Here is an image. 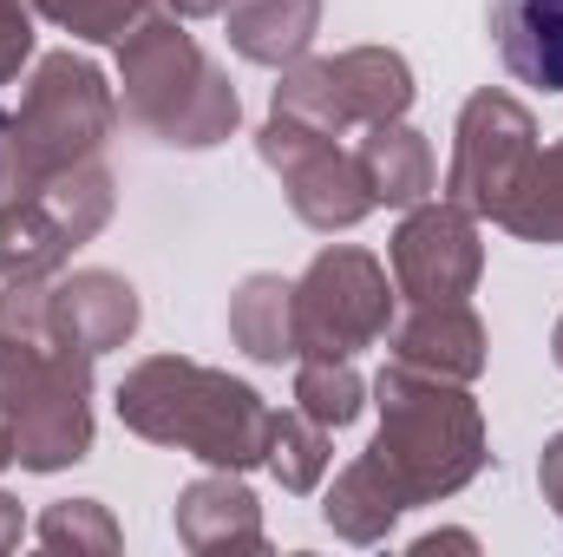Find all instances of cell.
<instances>
[{"mask_svg": "<svg viewBox=\"0 0 563 557\" xmlns=\"http://www.w3.org/2000/svg\"><path fill=\"white\" fill-rule=\"evenodd\" d=\"M0 414L26 472L92 452V354L53 328L40 282H0Z\"/></svg>", "mask_w": 563, "mask_h": 557, "instance_id": "6da1fadb", "label": "cell"}, {"mask_svg": "<svg viewBox=\"0 0 563 557\" xmlns=\"http://www.w3.org/2000/svg\"><path fill=\"white\" fill-rule=\"evenodd\" d=\"M119 419L151 446H177L217 472H250L269 459L276 407H263V394L250 381H230L223 368L151 354L119 387Z\"/></svg>", "mask_w": 563, "mask_h": 557, "instance_id": "7a4b0ae2", "label": "cell"}, {"mask_svg": "<svg viewBox=\"0 0 563 557\" xmlns=\"http://www.w3.org/2000/svg\"><path fill=\"white\" fill-rule=\"evenodd\" d=\"M380 394V433L367 446V459L400 485L407 512L452 499L459 485L478 479L485 466V414L465 394V381H439L420 368H380L374 381Z\"/></svg>", "mask_w": 563, "mask_h": 557, "instance_id": "3957f363", "label": "cell"}, {"mask_svg": "<svg viewBox=\"0 0 563 557\" xmlns=\"http://www.w3.org/2000/svg\"><path fill=\"white\" fill-rule=\"evenodd\" d=\"M119 79H125L119 119L170 151H210L243 119L236 86L217 73V59L177 13H144L119 40Z\"/></svg>", "mask_w": 563, "mask_h": 557, "instance_id": "277c9868", "label": "cell"}, {"mask_svg": "<svg viewBox=\"0 0 563 557\" xmlns=\"http://www.w3.org/2000/svg\"><path fill=\"white\" fill-rule=\"evenodd\" d=\"M119 125L106 73L79 53H46L20 92V112L0 119V190H33L86 157H99Z\"/></svg>", "mask_w": 563, "mask_h": 557, "instance_id": "5b68a950", "label": "cell"}, {"mask_svg": "<svg viewBox=\"0 0 563 557\" xmlns=\"http://www.w3.org/2000/svg\"><path fill=\"white\" fill-rule=\"evenodd\" d=\"M112 217V171L99 157L33 184L0 190V282H46L79 243H92Z\"/></svg>", "mask_w": 563, "mask_h": 557, "instance_id": "8992f818", "label": "cell"}, {"mask_svg": "<svg viewBox=\"0 0 563 557\" xmlns=\"http://www.w3.org/2000/svg\"><path fill=\"white\" fill-rule=\"evenodd\" d=\"M394 282L354 243H328L295 276V361H354L394 328Z\"/></svg>", "mask_w": 563, "mask_h": 557, "instance_id": "52a82bcc", "label": "cell"}, {"mask_svg": "<svg viewBox=\"0 0 563 557\" xmlns=\"http://www.w3.org/2000/svg\"><path fill=\"white\" fill-rule=\"evenodd\" d=\"M407 106H413V66L394 46H347L334 59H295L269 99V112L314 125L328 139H347L354 125L367 132V125L407 119Z\"/></svg>", "mask_w": 563, "mask_h": 557, "instance_id": "ba28073f", "label": "cell"}, {"mask_svg": "<svg viewBox=\"0 0 563 557\" xmlns=\"http://www.w3.org/2000/svg\"><path fill=\"white\" fill-rule=\"evenodd\" d=\"M538 157V119L511 99V92H472L465 112H459V132H452V164H445V204L472 210V217H492L511 204V190L525 184Z\"/></svg>", "mask_w": 563, "mask_h": 557, "instance_id": "9c48e42d", "label": "cell"}, {"mask_svg": "<svg viewBox=\"0 0 563 557\" xmlns=\"http://www.w3.org/2000/svg\"><path fill=\"white\" fill-rule=\"evenodd\" d=\"M256 151H263V164L282 177L288 210H295L308 230H328V237H334V230H354V223L374 210V190H367L361 157L341 151L328 132L295 125V119L269 112V125H263Z\"/></svg>", "mask_w": 563, "mask_h": 557, "instance_id": "30bf717a", "label": "cell"}, {"mask_svg": "<svg viewBox=\"0 0 563 557\" xmlns=\"http://www.w3.org/2000/svg\"><path fill=\"white\" fill-rule=\"evenodd\" d=\"M394 288L407 302H465L485 276V243H478V217L459 204H413L407 223L394 230Z\"/></svg>", "mask_w": 563, "mask_h": 557, "instance_id": "8fae6325", "label": "cell"}, {"mask_svg": "<svg viewBox=\"0 0 563 557\" xmlns=\"http://www.w3.org/2000/svg\"><path fill=\"white\" fill-rule=\"evenodd\" d=\"M387 341H394L400 368H420L439 381H478L485 374V321L465 302H413V315L394 321Z\"/></svg>", "mask_w": 563, "mask_h": 557, "instance_id": "7c38bea8", "label": "cell"}, {"mask_svg": "<svg viewBox=\"0 0 563 557\" xmlns=\"http://www.w3.org/2000/svg\"><path fill=\"white\" fill-rule=\"evenodd\" d=\"M177 538L184 551L217 557V551H263V505L236 472H203L177 492Z\"/></svg>", "mask_w": 563, "mask_h": 557, "instance_id": "4fadbf2b", "label": "cell"}, {"mask_svg": "<svg viewBox=\"0 0 563 557\" xmlns=\"http://www.w3.org/2000/svg\"><path fill=\"white\" fill-rule=\"evenodd\" d=\"M46 308H53V328L73 348H86L92 361L139 335V288L125 276H112V270H79V276L53 282Z\"/></svg>", "mask_w": 563, "mask_h": 557, "instance_id": "5bb4252c", "label": "cell"}, {"mask_svg": "<svg viewBox=\"0 0 563 557\" xmlns=\"http://www.w3.org/2000/svg\"><path fill=\"white\" fill-rule=\"evenodd\" d=\"M492 40L511 79L563 92V0H492Z\"/></svg>", "mask_w": 563, "mask_h": 557, "instance_id": "9a60e30c", "label": "cell"}, {"mask_svg": "<svg viewBox=\"0 0 563 557\" xmlns=\"http://www.w3.org/2000/svg\"><path fill=\"white\" fill-rule=\"evenodd\" d=\"M223 26L250 66H295L321 26V0H230Z\"/></svg>", "mask_w": 563, "mask_h": 557, "instance_id": "2e32d148", "label": "cell"}, {"mask_svg": "<svg viewBox=\"0 0 563 557\" xmlns=\"http://www.w3.org/2000/svg\"><path fill=\"white\" fill-rule=\"evenodd\" d=\"M354 157H361V171H367L374 204H394V210H413V204H426V190L439 184L432 144H426L413 125H400V119L367 125V139L354 144Z\"/></svg>", "mask_w": 563, "mask_h": 557, "instance_id": "e0dca14e", "label": "cell"}, {"mask_svg": "<svg viewBox=\"0 0 563 557\" xmlns=\"http://www.w3.org/2000/svg\"><path fill=\"white\" fill-rule=\"evenodd\" d=\"M400 512H407L400 485H394L367 452H361V459L328 485V499H321L328 532H334V538H347V545H380V538L400 525Z\"/></svg>", "mask_w": 563, "mask_h": 557, "instance_id": "ac0fdd59", "label": "cell"}, {"mask_svg": "<svg viewBox=\"0 0 563 557\" xmlns=\"http://www.w3.org/2000/svg\"><path fill=\"white\" fill-rule=\"evenodd\" d=\"M230 341L263 368L295 361V282L243 276V288L230 295Z\"/></svg>", "mask_w": 563, "mask_h": 557, "instance_id": "d6986e66", "label": "cell"}, {"mask_svg": "<svg viewBox=\"0 0 563 557\" xmlns=\"http://www.w3.org/2000/svg\"><path fill=\"white\" fill-rule=\"evenodd\" d=\"M498 223L525 243H544V250H563V139L538 144L525 184L511 190V204L498 210Z\"/></svg>", "mask_w": 563, "mask_h": 557, "instance_id": "ffe728a7", "label": "cell"}, {"mask_svg": "<svg viewBox=\"0 0 563 557\" xmlns=\"http://www.w3.org/2000/svg\"><path fill=\"white\" fill-rule=\"evenodd\" d=\"M295 407L314 419V426L341 433V426H354L361 407H367V381L354 374V361H301L295 368Z\"/></svg>", "mask_w": 563, "mask_h": 557, "instance_id": "44dd1931", "label": "cell"}, {"mask_svg": "<svg viewBox=\"0 0 563 557\" xmlns=\"http://www.w3.org/2000/svg\"><path fill=\"white\" fill-rule=\"evenodd\" d=\"M328 459H334L328 452V426H314L301 407H282L276 426H269V459H263L282 479V492H314Z\"/></svg>", "mask_w": 563, "mask_h": 557, "instance_id": "7402d4cb", "label": "cell"}, {"mask_svg": "<svg viewBox=\"0 0 563 557\" xmlns=\"http://www.w3.org/2000/svg\"><path fill=\"white\" fill-rule=\"evenodd\" d=\"M33 538L46 545V551H119V525H112V512L99 505V499H59V505H46V518L33 525Z\"/></svg>", "mask_w": 563, "mask_h": 557, "instance_id": "603a6c76", "label": "cell"}, {"mask_svg": "<svg viewBox=\"0 0 563 557\" xmlns=\"http://www.w3.org/2000/svg\"><path fill=\"white\" fill-rule=\"evenodd\" d=\"M53 26H66L73 40H99V46H119L144 13L151 0H33Z\"/></svg>", "mask_w": 563, "mask_h": 557, "instance_id": "cb8c5ba5", "label": "cell"}, {"mask_svg": "<svg viewBox=\"0 0 563 557\" xmlns=\"http://www.w3.org/2000/svg\"><path fill=\"white\" fill-rule=\"evenodd\" d=\"M33 59V0H0V86Z\"/></svg>", "mask_w": 563, "mask_h": 557, "instance_id": "d4e9b609", "label": "cell"}, {"mask_svg": "<svg viewBox=\"0 0 563 557\" xmlns=\"http://www.w3.org/2000/svg\"><path fill=\"white\" fill-rule=\"evenodd\" d=\"M538 485H544V505L563 518V433L544 446V459H538Z\"/></svg>", "mask_w": 563, "mask_h": 557, "instance_id": "484cf974", "label": "cell"}, {"mask_svg": "<svg viewBox=\"0 0 563 557\" xmlns=\"http://www.w3.org/2000/svg\"><path fill=\"white\" fill-rule=\"evenodd\" d=\"M20 532H26V518H20V505L0 492V551H13V545H20Z\"/></svg>", "mask_w": 563, "mask_h": 557, "instance_id": "4316f807", "label": "cell"}, {"mask_svg": "<svg viewBox=\"0 0 563 557\" xmlns=\"http://www.w3.org/2000/svg\"><path fill=\"white\" fill-rule=\"evenodd\" d=\"M230 0H164V13H177V20H210V13H223Z\"/></svg>", "mask_w": 563, "mask_h": 557, "instance_id": "83f0119b", "label": "cell"}, {"mask_svg": "<svg viewBox=\"0 0 563 557\" xmlns=\"http://www.w3.org/2000/svg\"><path fill=\"white\" fill-rule=\"evenodd\" d=\"M439 545H452V551H478V538H472V532H432V538H420L413 551H439Z\"/></svg>", "mask_w": 563, "mask_h": 557, "instance_id": "f1b7e54d", "label": "cell"}, {"mask_svg": "<svg viewBox=\"0 0 563 557\" xmlns=\"http://www.w3.org/2000/svg\"><path fill=\"white\" fill-rule=\"evenodd\" d=\"M13 459V426H7V414H0V466Z\"/></svg>", "mask_w": 563, "mask_h": 557, "instance_id": "f546056e", "label": "cell"}, {"mask_svg": "<svg viewBox=\"0 0 563 557\" xmlns=\"http://www.w3.org/2000/svg\"><path fill=\"white\" fill-rule=\"evenodd\" d=\"M551 354H558V368H563V321H558V335H551Z\"/></svg>", "mask_w": 563, "mask_h": 557, "instance_id": "4dcf8cb0", "label": "cell"}]
</instances>
